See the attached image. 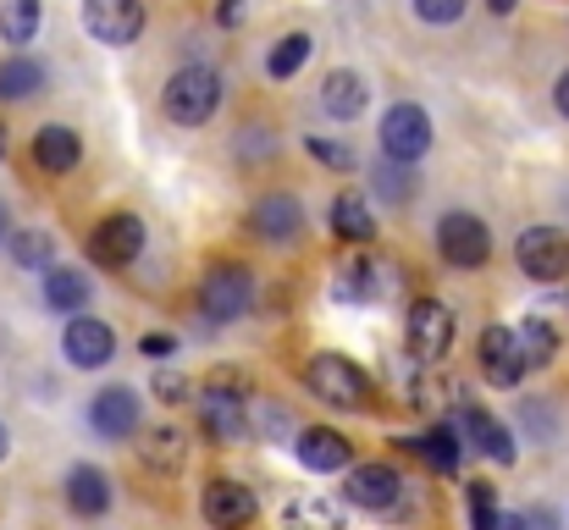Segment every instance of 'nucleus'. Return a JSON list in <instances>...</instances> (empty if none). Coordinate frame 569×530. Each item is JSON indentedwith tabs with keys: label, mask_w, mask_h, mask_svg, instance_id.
Wrapping results in <instances>:
<instances>
[{
	"label": "nucleus",
	"mask_w": 569,
	"mask_h": 530,
	"mask_svg": "<svg viewBox=\"0 0 569 530\" xmlns=\"http://www.w3.org/2000/svg\"><path fill=\"white\" fill-rule=\"evenodd\" d=\"M249 387H243V376H232V370H216L199 392H193V403H199V431L210 437V442H243V431H249Z\"/></svg>",
	"instance_id": "obj_1"
},
{
	"label": "nucleus",
	"mask_w": 569,
	"mask_h": 530,
	"mask_svg": "<svg viewBox=\"0 0 569 530\" xmlns=\"http://www.w3.org/2000/svg\"><path fill=\"white\" fill-rule=\"evenodd\" d=\"M305 381H310V392H316L321 403H332V409H366V403H371V376H366L355 359H343V353H316V359L305 364Z\"/></svg>",
	"instance_id": "obj_2"
},
{
	"label": "nucleus",
	"mask_w": 569,
	"mask_h": 530,
	"mask_svg": "<svg viewBox=\"0 0 569 530\" xmlns=\"http://www.w3.org/2000/svg\"><path fill=\"white\" fill-rule=\"evenodd\" d=\"M161 100H167V117H172V122L199 128V122H210L216 106H221V78H216L210 67H183V72L167 78Z\"/></svg>",
	"instance_id": "obj_3"
},
{
	"label": "nucleus",
	"mask_w": 569,
	"mask_h": 530,
	"mask_svg": "<svg viewBox=\"0 0 569 530\" xmlns=\"http://www.w3.org/2000/svg\"><path fill=\"white\" fill-rule=\"evenodd\" d=\"M437 254H442V266H453V271L487 266V260H492V232H487V221L470 216V210H448V216L437 221Z\"/></svg>",
	"instance_id": "obj_4"
},
{
	"label": "nucleus",
	"mask_w": 569,
	"mask_h": 530,
	"mask_svg": "<svg viewBox=\"0 0 569 530\" xmlns=\"http://www.w3.org/2000/svg\"><path fill=\"white\" fill-rule=\"evenodd\" d=\"M249 304H254V277H249V266L221 260V266L204 271V282H199V316H204V321H238Z\"/></svg>",
	"instance_id": "obj_5"
},
{
	"label": "nucleus",
	"mask_w": 569,
	"mask_h": 530,
	"mask_svg": "<svg viewBox=\"0 0 569 530\" xmlns=\"http://www.w3.org/2000/svg\"><path fill=\"white\" fill-rule=\"evenodd\" d=\"M403 338H409V359L415 364H437L442 353L453 349V310L442 299H415L409 321H403Z\"/></svg>",
	"instance_id": "obj_6"
},
{
	"label": "nucleus",
	"mask_w": 569,
	"mask_h": 530,
	"mask_svg": "<svg viewBox=\"0 0 569 530\" xmlns=\"http://www.w3.org/2000/svg\"><path fill=\"white\" fill-rule=\"evenodd\" d=\"M431 150V117L420 111V106H392L387 117H381V156L392 161V167H415L420 156Z\"/></svg>",
	"instance_id": "obj_7"
},
{
	"label": "nucleus",
	"mask_w": 569,
	"mask_h": 530,
	"mask_svg": "<svg viewBox=\"0 0 569 530\" xmlns=\"http://www.w3.org/2000/svg\"><path fill=\"white\" fill-rule=\"evenodd\" d=\"M520 266L537 282H565L569 277V238L559 227H526L520 232Z\"/></svg>",
	"instance_id": "obj_8"
},
{
	"label": "nucleus",
	"mask_w": 569,
	"mask_h": 530,
	"mask_svg": "<svg viewBox=\"0 0 569 530\" xmlns=\"http://www.w3.org/2000/svg\"><path fill=\"white\" fill-rule=\"evenodd\" d=\"M89 254H94L100 266H133V260L144 254V221L128 216V210L106 216V221L94 227V238H89Z\"/></svg>",
	"instance_id": "obj_9"
},
{
	"label": "nucleus",
	"mask_w": 569,
	"mask_h": 530,
	"mask_svg": "<svg viewBox=\"0 0 569 530\" xmlns=\"http://www.w3.org/2000/svg\"><path fill=\"white\" fill-rule=\"evenodd\" d=\"M83 28L100 44H133L144 33V6L139 0H83Z\"/></svg>",
	"instance_id": "obj_10"
},
{
	"label": "nucleus",
	"mask_w": 569,
	"mask_h": 530,
	"mask_svg": "<svg viewBox=\"0 0 569 530\" xmlns=\"http://www.w3.org/2000/svg\"><path fill=\"white\" fill-rule=\"evenodd\" d=\"M387 288H392V266H387V260H371V254L343 260L338 277H332V299H338V304H377Z\"/></svg>",
	"instance_id": "obj_11"
},
{
	"label": "nucleus",
	"mask_w": 569,
	"mask_h": 530,
	"mask_svg": "<svg viewBox=\"0 0 569 530\" xmlns=\"http://www.w3.org/2000/svg\"><path fill=\"white\" fill-rule=\"evenodd\" d=\"M349 503L355 509H371V514H381V509H398V498H403V476L392 470V464H381V459H371V464H355L349 470Z\"/></svg>",
	"instance_id": "obj_12"
},
{
	"label": "nucleus",
	"mask_w": 569,
	"mask_h": 530,
	"mask_svg": "<svg viewBox=\"0 0 569 530\" xmlns=\"http://www.w3.org/2000/svg\"><path fill=\"white\" fill-rule=\"evenodd\" d=\"M526 370H531V364H526L520 338H515L509 327H487V332H481V376H487L492 387H503V392H509V387H520V381H526Z\"/></svg>",
	"instance_id": "obj_13"
},
{
	"label": "nucleus",
	"mask_w": 569,
	"mask_h": 530,
	"mask_svg": "<svg viewBox=\"0 0 569 530\" xmlns=\"http://www.w3.org/2000/svg\"><path fill=\"white\" fill-rule=\"evenodd\" d=\"M61 349H67V359H72L78 370H100V364H111V353H117V332H111L106 321H94V316H72L67 332H61Z\"/></svg>",
	"instance_id": "obj_14"
},
{
	"label": "nucleus",
	"mask_w": 569,
	"mask_h": 530,
	"mask_svg": "<svg viewBox=\"0 0 569 530\" xmlns=\"http://www.w3.org/2000/svg\"><path fill=\"white\" fill-rule=\"evenodd\" d=\"M299 221H305V204H299L293 193H266V199H254V210H249V232L266 238V243L299 238Z\"/></svg>",
	"instance_id": "obj_15"
},
{
	"label": "nucleus",
	"mask_w": 569,
	"mask_h": 530,
	"mask_svg": "<svg viewBox=\"0 0 569 530\" xmlns=\"http://www.w3.org/2000/svg\"><path fill=\"white\" fill-rule=\"evenodd\" d=\"M89 426L100 431V437H133L139 431V392L133 387H106V392H94V403H89Z\"/></svg>",
	"instance_id": "obj_16"
},
{
	"label": "nucleus",
	"mask_w": 569,
	"mask_h": 530,
	"mask_svg": "<svg viewBox=\"0 0 569 530\" xmlns=\"http://www.w3.org/2000/svg\"><path fill=\"white\" fill-rule=\"evenodd\" d=\"M199 509H204V520L216 530H243L254 520V492L243 481H210L204 498H199Z\"/></svg>",
	"instance_id": "obj_17"
},
{
	"label": "nucleus",
	"mask_w": 569,
	"mask_h": 530,
	"mask_svg": "<svg viewBox=\"0 0 569 530\" xmlns=\"http://www.w3.org/2000/svg\"><path fill=\"white\" fill-rule=\"evenodd\" d=\"M293 453H299V464H305V470L332 476V470H343V464H349V437H338L332 426H310V431H299Z\"/></svg>",
	"instance_id": "obj_18"
},
{
	"label": "nucleus",
	"mask_w": 569,
	"mask_h": 530,
	"mask_svg": "<svg viewBox=\"0 0 569 530\" xmlns=\"http://www.w3.org/2000/svg\"><path fill=\"white\" fill-rule=\"evenodd\" d=\"M459 426H465L470 448H481V453H487L492 464H515V431H509L503 420H492L487 409H470V403H465Z\"/></svg>",
	"instance_id": "obj_19"
},
{
	"label": "nucleus",
	"mask_w": 569,
	"mask_h": 530,
	"mask_svg": "<svg viewBox=\"0 0 569 530\" xmlns=\"http://www.w3.org/2000/svg\"><path fill=\"white\" fill-rule=\"evenodd\" d=\"M78 161H83V144H78V133H72V128L50 122V128H39V133H33V167H39V172L61 177V172H72Z\"/></svg>",
	"instance_id": "obj_20"
},
{
	"label": "nucleus",
	"mask_w": 569,
	"mask_h": 530,
	"mask_svg": "<svg viewBox=\"0 0 569 530\" xmlns=\"http://www.w3.org/2000/svg\"><path fill=\"white\" fill-rule=\"evenodd\" d=\"M67 503H72V514L100 520V514L111 509V481H106V470H94V464H72V470H67Z\"/></svg>",
	"instance_id": "obj_21"
},
{
	"label": "nucleus",
	"mask_w": 569,
	"mask_h": 530,
	"mask_svg": "<svg viewBox=\"0 0 569 530\" xmlns=\"http://www.w3.org/2000/svg\"><path fill=\"white\" fill-rule=\"evenodd\" d=\"M366 78L360 72H349V67H338V72H327V83H321V111L327 117H338V122H355L360 111H366Z\"/></svg>",
	"instance_id": "obj_22"
},
{
	"label": "nucleus",
	"mask_w": 569,
	"mask_h": 530,
	"mask_svg": "<svg viewBox=\"0 0 569 530\" xmlns=\"http://www.w3.org/2000/svg\"><path fill=\"white\" fill-rule=\"evenodd\" d=\"M343 526H349L343 503L338 498H321V492H305V498H293L282 509V530H343Z\"/></svg>",
	"instance_id": "obj_23"
},
{
	"label": "nucleus",
	"mask_w": 569,
	"mask_h": 530,
	"mask_svg": "<svg viewBox=\"0 0 569 530\" xmlns=\"http://www.w3.org/2000/svg\"><path fill=\"white\" fill-rule=\"evenodd\" d=\"M44 304H50L56 316L83 310V304H89V277H83L78 266H50V271H44Z\"/></svg>",
	"instance_id": "obj_24"
},
{
	"label": "nucleus",
	"mask_w": 569,
	"mask_h": 530,
	"mask_svg": "<svg viewBox=\"0 0 569 530\" xmlns=\"http://www.w3.org/2000/svg\"><path fill=\"white\" fill-rule=\"evenodd\" d=\"M332 232L349 238V243H371V238H377L371 204H366L360 193H338V199H332Z\"/></svg>",
	"instance_id": "obj_25"
},
{
	"label": "nucleus",
	"mask_w": 569,
	"mask_h": 530,
	"mask_svg": "<svg viewBox=\"0 0 569 530\" xmlns=\"http://www.w3.org/2000/svg\"><path fill=\"white\" fill-rule=\"evenodd\" d=\"M44 89V67L33 56H11L0 61V100H33Z\"/></svg>",
	"instance_id": "obj_26"
},
{
	"label": "nucleus",
	"mask_w": 569,
	"mask_h": 530,
	"mask_svg": "<svg viewBox=\"0 0 569 530\" xmlns=\"http://www.w3.org/2000/svg\"><path fill=\"white\" fill-rule=\"evenodd\" d=\"M39 0H0V39L6 44H33L39 33Z\"/></svg>",
	"instance_id": "obj_27"
},
{
	"label": "nucleus",
	"mask_w": 569,
	"mask_h": 530,
	"mask_svg": "<svg viewBox=\"0 0 569 530\" xmlns=\"http://www.w3.org/2000/svg\"><path fill=\"white\" fill-rule=\"evenodd\" d=\"M6 243H11V260H17L22 271H50V266H56V243H50V232H39V227L11 232Z\"/></svg>",
	"instance_id": "obj_28"
},
{
	"label": "nucleus",
	"mask_w": 569,
	"mask_h": 530,
	"mask_svg": "<svg viewBox=\"0 0 569 530\" xmlns=\"http://www.w3.org/2000/svg\"><path fill=\"white\" fill-rule=\"evenodd\" d=\"M415 453H420L431 470L453 476V470H459V437H453V426H431L426 437H415Z\"/></svg>",
	"instance_id": "obj_29"
},
{
	"label": "nucleus",
	"mask_w": 569,
	"mask_h": 530,
	"mask_svg": "<svg viewBox=\"0 0 569 530\" xmlns=\"http://www.w3.org/2000/svg\"><path fill=\"white\" fill-rule=\"evenodd\" d=\"M310 50H316V44H310V33H282V39L271 44V56H266V72L282 83V78H293V72L310 61Z\"/></svg>",
	"instance_id": "obj_30"
},
{
	"label": "nucleus",
	"mask_w": 569,
	"mask_h": 530,
	"mask_svg": "<svg viewBox=\"0 0 569 530\" xmlns=\"http://www.w3.org/2000/svg\"><path fill=\"white\" fill-rule=\"evenodd\" d=\"M183 453H189V442H183V431H150V442H144V464L150 470H167V476H178L183 470Z\"/></svg>",
	"instance_id": "obj_31"
},
{
	"label": "nucleus",
	"mask_w": 569,
	"mask_h": 530,
	"mask_svg": "<svg viewBox=\"0 0 569 530\" xmlns=\"http://www.w3.org/2000/svg\"><path fill=\"white\" fill-rule=\"evenodd\" d=\"M515 338H520V353H526V364H548V359L559 353V332H553V327H548L542 316H531V321H526V327H520Z\"/></svg>",
	"instance_id": "obj_32"
},
{
	"label": "nucleus",
	"mask_w": 569,
	"mask_h": 530,
	"mask_svg": "<svg viewBox=\"0 0 569 530\" xmlns=\"http://www.w3.org/2000/svg\"><path fill=\"white\" fill-rule=\"evenodd\" d=\"M465 503H470L476 530H509V520L498 514V503H492V487H487V481H470V487H465Z\"/></svg>",
	"instance_id": "obj_33"
},
{
	"label": "nucleus",
	"mask_w": 569,
	"mask_h": 530,
	"mask_svg": "<svg viewBox=\"0 0 569 530\" xmlns=\"http://www.w3.org/2000/svg\"><path fill=\"white\" fill-rule=\"evenodd\" d=\"M150 387H156V398H161V403H189L193 398V387H189V376H183V370H161V364H156V381H150Z\"/></svg>",
	"instance_id": "obj_34"
},
{
	"label": "nucleus",
	"mask_w": 569,
	"mask_h": 530,
	"mask_svg": "<svg viewBox=\"0 0 569 530\" xmlns=\"http://www.w3.org/2000/svg\"><path fill=\"white\" fill-rule=\"evenodd\" d=\"M310 156L327 161V167H338V172L355 167V150H349V144H332V139H310Z\"/></svg>",
	"instance_id": "obj_35"
},
{
	"label": "nucleus",
	"mask_w": 569,
	"mask_h": 530,
	"mask_svg": "<svg viewBox=\"0 0 569 530\" xmlns=\"http://www.w3.org/2000/svg\"><path fill=\"white\" fill-rule=\"evenodd\" d=\"M465 0H415V17L420 22H459Z\"/></svg>",
	"instance_id": "obj_36"
},
{
	"label": "nucleus",
	"mask_w": 569,
	"mask_h": 530,
	"mask_svg": "<svg viewBox=\"0 0 569 530\" xmlns=\"http://www.w3.org/2000/svg\"><path fill=\"white\" fill-rule=\"evenodd\" d=\"M509 530H559V514L553 509H520V514H509Z\"/></svg>",
	"instance_id": "obj_37"
},
{
	"label": "nucleus",
	"mask_w": 569,
	"mask_h": 530,
	"mask_svg": "<svg viewBox=\"0 0 569 530\" xmlns=\"http://www.w3.org/2000/svg\"><path fill=\"white\" fill-rule=\"evenodd\" d=\"M377 188L387 199H409V167H387V172L377 177Z\"/></svg>",
	"instance_id": "obj_38"
},
{
	"label": "nucleus",
	"mask_w": 569,
	"mask_h": 530,
	"mask_svg": "<svg viewBox=\"0 0 569 530\" xmlns=\"http://www.w3.org/2000/svg\"><path fill=\"white\" fill-rule=\"evenodd\" d=\"M172 349H178V338H167V332H150V338H144V353H150L156 364H161V359H167Z\"/></svg>",
	"instance_id": "obj_39"
},
{
	"label": "nucleus",
	"mask_w": 569,
	"mask_h": 530,
	"mask_svg": "<svg viewBox=\"0 0 569 530\" xmlns=\"http://www.w3.org/2000/svg\"><path fill=\"white\" fill-rule=\"evenodd\" d=\"M526 426H531V431H537V437H548V409H542V403H537V398H531V403H526Z\"/></svg>",
	"instance_id": "obj_40"
},
{
	"label": "nucleus",
	"mask_w": 569,
	"mask_h": 530,
	"mask_svg": "<svg viewBox=\"0 0 569 530\" xmlns=\"http://www.w3.org/2000/svg\"><path fill=\"white\" fill-rule=\"evenodd\" d=\"M243 6H249V0H221V22L238 28V22H243Z\"/></svg>",
	"instance_id": "obj_41"
},
{
	"label": "nucleus",
	"mask_w": 569,
	"mask_h": 530,
	"mask_svg": "<svg viewBox=\"0 0 569 530\" xmlns=\"http://www.w3.org/2000/svg\"><path fill=\"white\" fill-rule=\"evenodd\" d=\"M553 100H559V111H565V117H569V72H565V78H559V89H553Z\"/></svg>",
	"instance_id": "obj_42"
},
{
	"label": "nucleus",
	"mask_w": 569,
	"mask_h": 530,
	"mask_svg": "<svg viewBox=\"0 0 569 530\" xmlns=\"http://www.w3.org/2000/svg\"><path fill=\"white\" fill-rule=\"evenodd\" d=\"M11 238V210H6V199H0V243Z\"/></svg>",
	"instance_id": "obj_43"
},
{
	"label": "nucleus",
	"mask_w": 569,
	"mask_h": 530,
	"mask_svg": "<svg viewBox=\"0 0 569 530\" xmlns=\"http://www.w3.org/2000/svg\"><path fill=\"white\" fill-rule=\"evenodd\" d=\"M492 11H498V17H509V11H515V0H492Z\"/></svg>",
	"instance_id": "obj_44"
},
{
	"label": "nucleus",
	"mask_w": 569,
	"mask_h": 530,
	"mask_svg": "<svg viewBox=\"0 0 569 530\" xmlns=\"http://www.w3.org/2000/svg\"><path fill=\"white\" fill-rule=\"evenodd\" d=\"M6 448H11V437H6V426H0V459H6Z\"/></svg>",
	"instance_id": "obj_45"
},
{
	"label": "nucleus",
	"mask_w": 569,
	"mask_h": 530,
	"mask_svg": "<svg viewBox=\"0 0 569 530\" xmlns=\"http://www.w3.org/2000/svg\"><path fill=\"white\" fill-rule=\"evenodd\" d=\"M0 161H6V128H0Z\"/></svg>",
	"instance_id": "obj_46"
}]
</instances>
